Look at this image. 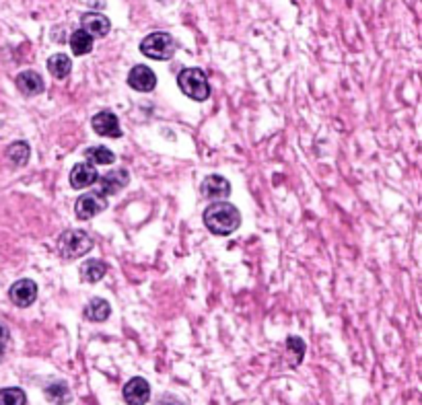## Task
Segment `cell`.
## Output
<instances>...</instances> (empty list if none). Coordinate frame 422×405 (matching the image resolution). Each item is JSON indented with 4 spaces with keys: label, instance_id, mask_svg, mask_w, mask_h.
<instances>
[{
    "label": "cell",
    "instance_id": "1",
    "mask_svg": "<svg viewBox=\"0 0 422 405\" xmlns=\"http://www.w3.org/2000/svg\"><path fill=\"white\" fill-rule=\"evenodd\" d=\"M204 224L216 237H229L242 226V212L229 202H214L204 210Z\"/></svg>",
    "mask_w": 422,
    "mask_h": 405
},
{
    "label": "cell",
    "instance_id": "2",
    "mask_svg": "<svg viewBox=\"0 0 422 405\" xmlns=\"http://www.w3.org/2000/svg\"><path fill=\"white\" fill-rule=\"evenodd\" d=\"M181 93L194 101H206L211 97V85L206 74L200 68H183L178 76Z\"/></svg>",
    "mask_w": 422,
    "mask_h": 405
},
{
    "label": "cell",
    "instance_id": "3",
    "mask_svg": "<svg viewBox=\"0 0 422 405\" xmlns=\"http://www.w3.org/2000/svg\"><path fill=\"white\" fill-rule=\"evenodd\" d=\"M93 249V239L85 231L68 228L58 239V255L64 259H79Z\"/></svg>",
    "mask_w": 422,
    "mask_h": 405
},
{
    "label": "cell",
    "instance_id": "4",
    "mask_svg": "<svg viewBox=\"0 0 422 405\" xmlns=\"http://www.w3.org/2000/svg\"><path fill=\"white\" fill-rule=\"evenodd\" d=\"M176 50H178L176 39L165 32L151 33V35H147V37L143 39V43H140V52H143L147 58H151V60H161V62L169 60V58L176 54Z\"/></svg>",
    "mask_w": 422,
    "mask_h": 405
},
{
    "label": "cell",
    "instance_id": "5",
    "mask_svg": "<svg viewBox=\"0 0 422 405\" xmlns=\"http://www.w3.org/2000/svg\"><path fill=\"white\" fill-rule=\"evenodd\" d=\"M107 206V200L103 193L99 191H87L83 193L77 204H74V214L79 220H91L93 217H97L99 212H103Z\"/></svg>",
    "mask_w": 422,
    "mask_h": 405
},
{
    "label": "cell",
    "instance_id": "6",
    "mask_svg": "<svg viewBox=\"0 0 422 405\" xmlns=\"http://www.w3.org/2000/svg\"><path fill=\"white\" fill-rule=\"evenodd\" d=\"M121 397L126 405H147L151 399V385L143 376H134L124 385Z\"/></svg>",
    "mask_w": 422,
    "mask_h": 405
},
{
    "label": "cell",
    "instance_id": "7",
    "mask_svg": "<svg viewBox=\"0 0 422 405\" xmlns=\"http://www.w3.org/2000/svg\"><path fill=\"white\" fill-rule=\"evenodd\" d=\"M11 303L19 309H27L37 298V284L33 280H17L8 290Z\"/></svg>",
    "mask_w": 422,
    "mask_h": 405
},
{
    "label": "cell",
    "instance_id": "8",
    "mask_svg": "<svg viewBox=\"0 0 422 405\" xmlns=\"http://www.w3.org/2000/svg\"><path fill=\"white\" fill-rule=\"evenodd\" d=\"M128 85L138 91V93H151L152 89L157 87V76L149 66H134L128 74Z\"/></svg>",
    "mask_w": 422,
    "mask_h": 405
},
{
    "label": "cell",
    "instance_id": "9",
    "mask_svg": "<svg viewBox=\"0 0 422 405\" xmlns=\"http://www.w3.org/2000/svg\"><path fill=\"white\" fill-rule=\"evenodd\" d=\"M93 130L99 134V136H105V138H120L121 128L118 122V116L112 114V111H99L93 116L91 120Z\"/></svg>",
    "mask_w": 422,
    "mask_h": 405
},
{
    "label": "cell",
    "instance_id": "10",
    "mask_svg": "<svg viewBox=\"0 0 422 405\" xmlns=\"http://www.w3.org/2000/svg\"><path fill=\"white\" fill-rule=\"evenodd\" d=\"M202 195L206 200H212V202H223L231 195V184L229 179L220 177V175H209L204 181H202V187H200Z\"/></svg>",
    "mask_w": 422,
    "mask_h": 405
},
{
    "label": "cell",
    "instance_id": "11",
    "mask_svg": "<svg viewBox=\"0 0 422 405\" xmlns=\"http://www.w3.org/2000/svg\"><path fill=\"white\" fill-rule=\"evenodd\" d=\"M128 181H130V175H128L126 169H114V171H110V173H105L103 177L97 179L99 193H103V195H116V193H120L121 189L128 186Z\"/></svg>",
    "mask_w": 422,
    "mask_h": 405
},
{
    "label": "cell",
    "instance_id": "12",
    "mask_svg": "<svg viewBox=\"0 0 422 405\" xmlns=\"http://www.w3.org/2000/svg\"><path fill=\"white\" fill-rule=\"evenodd\" d=\"M97 179H99V173H97L95 165H91V163H77L70 171V186L74 189L95 186Z\"/></svg>",
    "mask_w": 422,
    "mask_h": 405
},
{
    "label": "cell",
    "instance_id": "13",
    "mask_svg": "<svg viewBox=\"0 0 422 405\" xmlns=\"http://www.w3.org/2000/svg\"><path fill=\"white\" fill-rule=\"evenodd\" d=\"M81 23H83V32L89 33L91 37H105L110 29H112V23L105 15L101 13H87L81 17Z\"/></svg>",
    "mask_w": 422,
    "mask_h": 405
},
{
    "label": "cell",
    "instance_id": "14",
    "mask_svg": "<svg viewBox=\"0 0 422 405\" xmlns=\"http://www.w3.org/2000/svg\"><path fill=\"white\" fill-rule=\"evenodd\" d=\"M17 89L25 97H35V95L44 93L46 85H44V78L39 72H33V70H23L19 76H17Z\"/></svg>",
    "mask_w": 422,
    "mask_h": 405
},
{
    "label": "cell",
    "instance_id": "15",
    "mask_svg": "<svg viewBox=\"0 0 422 405\" xmlns=\"http://www.w3.org/2000/svg\"><path fill=\"white\" fill-rule=\"evenodd\" d=\"M83 313H85V319L95 321V323H103V321L110 319L112 307H110V303H107L105 298L95 296V298H91L89 303H87V307H85V311Z\"/></svg>",
    "mask_w": 422,
    "mask_h": 405
},
{
    "label": "cell",
    "instance_id": "16",
    "mask_svg": "<svg viewBox=\"0 0 422 405\" xmlns=\"http://www.w3.org/2000/svg\"><path fill=\"white\" fill-rule=\"evenodd\" d=\"M105 274H107V266L101 259H87L81 266V278L87 284H97Z\"/></svg>",
    "mask_w": 422,
    "mask_h": 405
},
{
    "label": "cell",
    "instance_id": "17",
    "mask_svg": "<svg viewBox=\"0 0 422 405\" xmlns=\"http://www.w3.org/2000/svg\"><path fill=\"white\" fill-rule=\"evenodd\" d=\"M44 395L48 397V401L52 405H66L70 404L72 395H70V389L66 383H50L46 389H44Z\"/></svg>",
    "mask_w": 422,
    "mask_h": 405
},
{
    "label": "cell",
    "instance_id": "18",
    "mask_svg": "<svg viewBox=\"0 0 422 405\" xmlns=\"http://www.w3.org/2000/svg\"><path fill=\"white\" fill-rule=\"evenodd\" d=\"M29 156H31L29 144L23 142V140H17V142H13V144L6 149V158H8L13 165H17V167L27 165V163H29Z\"/></svg>",
    "mask_w": 422,
    "mask_h": 405
},
{
    "label": "cell",
    "instance_id": "19",
    "mask_svg": "<svg viewBox=\"0 0 422 405\" xmlns=\"http://www.w3.org/2000/svg\"><path fill=\"white\" fill-rule=\"evenodd\" d=\"M70 50L74 56H85L93 50V37L89 33H85L83 29L74 32L70 35Z\"/></svg>",
    "mask_w": 422,
    "mask_h": 405
},
{
    "label": "cell",
    "instance_id": "20",
    "mask_svg": "<svg viewBox=\"0 0 422 405\" xmlns=\"http://www.w3.org/2000/svg\"><path fill=\"white\" fill-rule=\"evenodd\" d=\"M48 70L52 72V76L54 78H66L68 74H70V70H72V62H70V58L68 56H64V54H54L50 60H48Z\"/></svg>",
    "mask_w": 422,
    "mask_h": 405
},
{
    "label": "cell",
    "instance_id": "21",
    "mask_svg": "<svg viewBox=\"0 0 422 405\" xmlns=\"http://www.w3.org/2000/svg\"><path fill=\"white\" fill-rule=\"evenodd\" d=\"M85 156L89 158L91 165H112L116 160V155L105 146H91L85 151Z\"/></svg>",
    "mask_w": 422,
    "mask_h": 405
},
{
    "label": "cell",
    "instance_id": "22",
    "mask_svg": "<svg viewBox=\"0 0 422 405\" xmlns=\"http://www.w3.org/2000/svg\"><path fill=\"white\" fill-rule=\"evenodd\" d=\"M27 404V395L23 389L19 387H6L0 389V405H25Z\"/></svg>",
    "mask_w": 422,
    "mask_h": 405
},
{
    "label": "cell",
    "instance_id": "23",
    "mask_svg": "<svg viewBox=\"0 0 422 405\" xmlns=\"http://www.w3.org/2000/svg\"><path fill=\"white\" fill-rule=\"evenodd\" d=\"M286 348H289V352H295V354H297V364H301L303 356H305V350H307L301 338L291 336V338L286 340Z\"/></svg>",
    "mask_w": 422,
    "mask_h": 405
},
{
    "label": "cell",
    "instance_id": "24",
    "mask_svg": "<svg viewBox=\"0 0 422 405\" xmlns=\"http://www.w3.org/2000/svg\"><path fill=\"white\" fill-rule=\"evenodd\" d=\"M6 345H8V329H6V325L0 323V362L4 360V350H6Z\"/></svg>",
    "mask_w": 422,
    "mask_h": 405
},
{
    "label": "cell",
    "instance_id": "25",
    "mask_svg": "<svg viewBox=\"0 0 422 405\" xmlns=\"http://www.w3.org/2000/svg\"><path fill=\"white\" fill-rule=\"evenodd\" d=\"M157 405H183V404H181L178 397H173V395H163V399H161Z\"/></svg>",
    "mask_w": 422,
    "mask_h": 405
}]
</instances>
